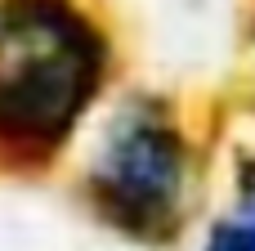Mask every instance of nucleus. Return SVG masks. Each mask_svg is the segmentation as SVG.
I'll list each match as a JSON object with an SVG mask.
<instances>
[{
  "instance_id": "nucleus-1",
  "label": "nucleus",
  "mask_w": 255,
  "mask_h": 251,
  "mask_svg": "<svg viewBox=\"0 0 255 251\" xmlns=\"http://www.w3.org/2000/svg\"><path fill=\"white\" fill-rule=\"evenodd\" d=\"M117 45L81 0H0V171L54 166L108 85Z\"/></svg>"
},
{
  "instance_id": "nucleus-2",
  "label": "nucleus",
  "mask_w": 255,
  "mask_h": 251,
  "mask_svg": "<svg viewBox=\"0 0 255 251\" xmlns=\"http://www.w3.org/2000/svg\"><path fill=\"white\" fill-rule=\"evenodd\" d=\"M193 180V144L170 117L166 99H126L81 175L76 193L90 216L130 243L166 247L184 229V202Z\"/></svg>"
},
{
  "instance_id": "nucleus-3",
  "label": "nucleus",
  "mask_w": 255,
  "mask_h": 251,
  "mask_svg": "<svg viewBox=\"0 0 255 251\" xmlns=\"http://www.w3.org/2000/svg\"><path fill=\"white\" fill-rule=\"evenodd\" d=\"M202 251H255V202H247L238 216H224L206 229Z\"/></svg>"
}]
</instances>
